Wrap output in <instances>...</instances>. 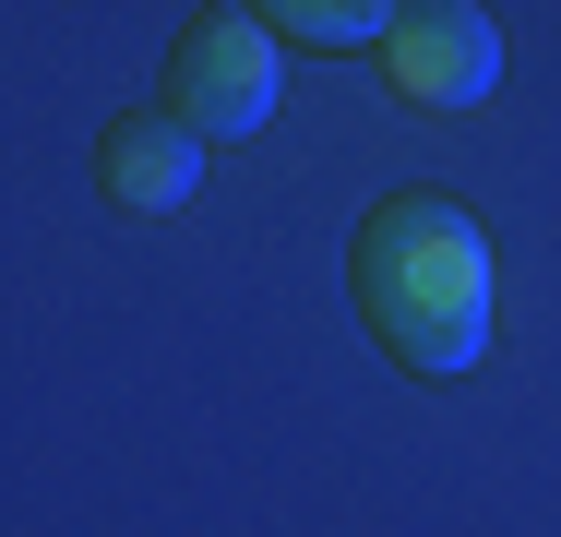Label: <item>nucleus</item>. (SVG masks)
Returning a JSON list of instances; mask_svg holds the SVG:
<instances>
[{"label":"nucleus","instance_id":"obj_1","mask_svg":"<svg viewBox=\"0 0 561 537\" xmlns=\"http://www.w3.org/2000/svg\"><path fill=\"white\" fill-rule=\"evenodd\" d=\"M346 299L394 370L466 382L490 358V227L454 192H382L346 239Z\"/></svg>","mask_w":561,"mask_h":537},{"label":"nucleus","instance_id":"obj_2","mask_svg":"<svg viewBox=\"0 0 561 537\" xmlns=\"http://www.w3.org/2000/svg\"><path fill=\"white\" fill-rule=\"evenodd\" d=\"M287 96V60H275V36L251 24V12H192L180 24V48H168V119L180 132H204V144H239V132H263Z\"/></svg>","mask_w":561,"mask_h":537},{"label":"nucleus","instance_id":"obj_3","mask_svg":"<svg viewBox=\"0 0 561 537\" xmlns=\"http://www.w3.org/2000/svg\"><path fill=\"white\" fill-rule=\"evenodd\" d=\"M382 72H394V96H419V107H478L502 84V24L478 0H394Z\"/></svg>","mask_w":561,"mask_h":537},{"label":"nucleus","instance_id":"obj_4","mask_svg":"<svg viewBox=\"0 0 561 537\" xmlns=\"http://www.w3.org/2000/svg\"><path fill=\"white\" fill-rule=\"evenodd\" d=\"M96 192L119 215H180L204 192V132H180L168 107H119L96 132Z\"/></svg>","mask_w":561,"mask_h":537},{"label":"nucleus","instance_id":"obj_5","mask_svg":"<svg viewBox=\"0 0 561 537\" xmlns=\"http://www.w3.org/2000/svg\"><path fill=\"white\" fill-rule=\"evenodd\" d=\"M263 36H299V48H370L394 24V0H251Z\"/></svg>","mask_w":561,"mask_h":537}]
</instances>
